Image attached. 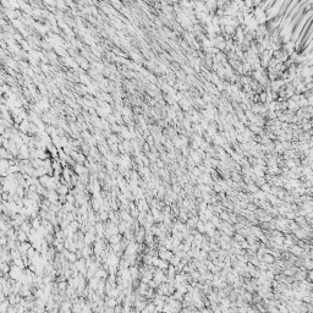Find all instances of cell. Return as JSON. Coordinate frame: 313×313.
Segmentation results:
<instances>
[{
  "mask_svg": "<svg viewBox=\"0 0 313 313\" xmlns=\"http://www.w3.org/2000/svg\"><path fill=\"white\" fill-rule=\"evenodd\" d=\"M287 109L290 110V111L296 113L297 110L300 109V105H298V103L295 102L292 98H290V99H287Z\"/></svg>",
  "mask_w": 313,
  "mask_h": 313,
  "instance_id": "6da1fadb",
  "label": "cell"
},
{
  "mask_svg": "<svg viewBox=\"0 0 313 313\" xmlns=\"http://www.w3.org/2000/svg\"><path fill=\"white\" fill-rule=\"evenodd\" d=\"M295 88H296V93H298V94H305L306 92L308 91V89H307V86H306V83H305L303 81L301 82L300 85H297Z\"/></svg>",
  "mask_w": 313,
  "mask_h": 313,
  "instance_id": "7a4b0ae2",
  "label": "cell"
},
{
  "mask_svg": "<svg viewBox=\"0 0 313 313\" xmlns=\"http://www.w3.org/2000/svg\"><path fill=\"white\" fill-rule=\"evenodd\" d=\"M263 261L265 262V263H274V256L273 255H264L263 257Z\"/></svg>",
  "mask_w": 313,
  "mask_h": 313,
  "instance_id": "3957f363",
  "label": "cell"
},
{
  "mask_svg": "<svg viewBox=\"0 0 313 313\" xmlns=\"http://www.w3.org/2000/svg\"><path fill=\"white\" fill-rule=\"evenodd\" d=\"M196 228L198 229L201 232H206V226H203V223H202V222H198V223H197Z\"/></svg>",
  "mask_w": 313,
  "mask_h": 313,
  "instance_id": "277c9868",
  "label": "cell"
},
{
  "mask_svg": "<svg viewBox=\"0 0 313 313\" xmlns=\"http://www.w3.org/2000/svg\"><path fill=\"white\" fill-rule=\"evenodd\" d=\"M220 218H222V219H225V220H229V217H228V214H226V213H222V215H220Z\"/></svg>",
  "mask_w": 313,
  "mask_h": 313,
  "instance_id": "5b68a950",
  "label": "cell"
}]
</instances>
